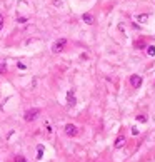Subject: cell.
I'll return each instance as SVG.
<instances>
[{
    "label": "cell",
    "mask_w": 155,
    "mask_h": 162,
    "mask_svg": "<svg viewBox=\"0 0 155 162\" xmlns=\"http://www.w3.org/2000/svg\"><path fill=\"white\" fill-rule=\"evenodd\" d=\"M147 54L150 55V57H154V55H155V47H154V45H150V47L147 48Z\"/></svg>",
    "instance_id": "obj_9"
},
{
    "label": "cell",
    "mask_w": 155,
    "mask_h": 162,
    "mask_svg": "<svg viewBox=\"0 0 155 162\" xmlns=\"http://www.w3.org/2000/svg\"><path fill=\"white\" fill-rule=\"evenodd\" d=\"M42 154H43V145H39V154H37V159H42Z\"/></svg>",
    "instance_id": "obj_10"
},
{
    "label": "cell",
    "mask_w": 155,
    "mask_h": 162,
    "mask_svg": "<svg viewBox=\"0 0 155 162\" xmlns=\"http://www.w3.org/2000/svg\"><path fill=\"white\" fill-rule=\"evenodd\" d=\"M67 102L68 105L72 107V105H75V95H74V90H68L67 92Z\"/></svg>",
    "instance_id": "obj_5"
},
{
    "label": "cell",
    "mask_w": 155,
    "mask_h": 162,
    "mask_svg": "<svg viewBox=\"0 0 155 162\" xmlns=\"http://www.w3.org/2000/svg\"><path fill=\"white\" fill-rule=\"evenodd\" d=\"M123 145H125V137H123V135H120V137L115 141V149H122Z\"/></svg>",
    "instance_id": "obj_6"
},
{
    "label": "cell",
    "mask_w": 155,
    "mask_h": 162,
    "mask_svg": "<svg viewBox=\"0 0 155 162\" xmlns=\"http://www.w3.org/2000/svg\"><path fill=\"white\" fill-rule=\"evenodd\" d=\"M15 162H27V161H25L22 155H17V157H15Z\"/></svg>",
    "instance_id": "obj_12"
},
{
    "label": "cell",
    "mask_w": 155,
    "mask_h": 162,
    "mask_svg": "<svg viewBox=\"0 0 155 162\" xmlns=\"http://www.w3.org/2000/svg\"><path fill=\"white\" fill-rule=\"evenodd\" d=\"M40 114V110L39 109H32V110H28L27 114H25V120L27 122H32V120H35L37 119V115Z\"/></svg>",
    "instance_id": "obj_3"
},
{
    "label": "cell",
    "mask_w": 155,
    "mask_h": 162,
    "mask_svg": "<svg viewBox=\"0 0 155 162\" xmlns=\"http://www.w3.org/2000/svg\"><path fill=\"white\" fill-rule=\"evenodd\" d=\"M147 19H148V15H137V20L140 22V24H145V22H147Z\"/></svg>",
    "instance_id": "obj_8"
},
{
    "label": "cell",
    "mask_w": 155,
    "mask_h": 162,
    "mask_svg": "<svg viewBox=\"0 0 155 162\" xmlns=\"http://www.w3.org/2000/svg\"><path fill=\"white\" fill-rule=\"evenodd\" d=\"M2 25H3V15L0 14V30H2Z\"/></svg>",
    "instance_id": "obj_13"
},
{
    "label": "cell",
    "mask_w": 155,
    "mask_h": 162,
    "mask_svg": "<svg viewBox=\"0 0 155 162\" xmlns=\"http://www.w3.org/2000/svg\"><path fill=\"white\" fill-rule=\"evenodd\" d=\"M77 132H79V130H77V127H75L74 124H67V125H65V134H67L68 137H75Z\"/></svg>",
    "instance_id": "obj_4"
},
{
    "label": "cell",
    "mask_w": 155,
    "mask_h": 162,
    "mask_svg": "<svg viewBox=\"0 0 155 162\" xmlns=\"http://www.w3.org/2000/svg\"><path fill=\"white\" fill-rule=\"evenodd\" d=\"M137 120H138V122H147V117H145V115H138Z\"/></svg>",
    "instance_id": "obj_11"
},
{
    "label": "cell",
    "mask_w": 155,
    "mask_h": 162,
    "mask_svg": "<svg viewBox=\"0 0 155 162\" xmlns=\"http://www.w3.org/2000/svg\"><path fill=\"white\" fill-rule=\"evenodd\" d=\"M82 19H83V22L88 24V25H90V24H94V17H92L90 14H83V15H82Z\"/></svg>",
    "instance_id": "obj_7"
},
{
    "label": "cell",
    "mask_w": 155,
    "mask_h": 162,
    "mask_svg": "<svg viewBox=\"0 0 155 162\" xmlns=\"http://www.w3.org/2000/svg\"><path fill=\"white\" fill-rule=\"evenodd\" d=\"M65 45H67V40H65V39H59V40L52 45V52H54V54H59V52H62V50L65 48Z\"/></svg>",
    "instance_id": "obj_1"
},
{
    "label": "cell",
    "mask_w": 155,
    "mask_h": 162,
    "mask_svg": "<svg viewBox=\"0 0 155 162\" xmlns=\"http://www.w3.org/2000/svg\"><path fill=\"white\" fill-rule=\"evenodd\" d=\"M128 80H130V85H132L134 89H138L142 85V77H140V75H137V74L130 75V79H128Z\"/></svg>",
    "instance_id": "obj_2"
}]
</instances>
